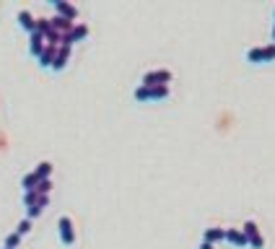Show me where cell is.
I'll return each mask as SVG.
<instances>
[{
	"instance_id": "cell-19",
	"label": "cell",
	"mask_w": 275,
	"mask_h": 249,
	"mask_svg": "<svg viewBox=\"0 0 275 249\" xmlns=\"http://www.w3.org/2000/svg\"><path fill=\"white\" fill-rule=\"evenodd\" d=\"M29 231H31V218H24L21 223L16 226V234H18V236H26Z\"/></svg>"
},
{
	"instance_id": "cell-20",
	"label": "cell",
	"mask_w": 275,
	"mask_h": 249,
	"mask_svg": "<svg viewBox=\"0 0 275 249\" xmlns=\"http://www.w3.org/2000/svg\"><path fill=\"white\" fill-rule=\"evenodd\" d=\"M18 244H21V236H18L16 231H13V234H8V236H5V249H16Z\"/></svg>"
},
{
	"instance_id": "cell-18",
	"label": "cell",
	"mask_w": 275,
	"mask_h": 249,
	"mask_svg": "<svg viewBox=\"0 0 275 249\" xmlns=\"http://www.w3.org/2000/svg\"><path fill=\"white\" fill-rule=\"evenodd\" d=\"M169 96V86H153L151 88V101H159V99H166Z\"/></svg>"
},
{
	"instance_id": "cell-22",
	"label": "cell",
	"mask_w": 275,
	"mask_h": 249,
	"mask_svg": "<svg viewBox=\"0 0 275 249\" xmlns=\"http://www.w3.org/2000/svg\"><path fill=\"white\" fill-rule=\"evenodd\" d=\"M275 60V42L265 44V62H273Z\"/></svg>"
},
{
	"instance_id": "cell-12",
	"label": "cell",
	"mask_w": 275,
	"mask_h": 249,
	"mask_svg": "<svg viewBox=\"0 0 275 249\" xmlns=\"http://www.w3.org/2000/svg\"><path fill=\"white\" fill-rule=\"evenodd\" d=\"M68 57H70V47H60V50H57V57H55V65H52V70H55V73H60L62 68H65Z\"/></svg>"
},
{
	"instance_id": "cell-3",
	"label": "cell",
	"mask_w": 275,
	"mask_h": 249,
	"mask_svg": "<svg viewBox=\"0 0 275 249\" xmlns=\"http://www.w3.org/2000/svg\"><path fill=\"white\" fill-rule=\"evenodd\" d=\"M242 231L247 234V239H249L252 249H265V239H262V234H260V228H257L254 221H247V223L242 226Z\"/></svg>"
},
{
	"instance_id": "cell-8",
	"label": "cell",
	"mask_w": 275,
	"mask_h": 249,
	"mask_svg": "<svg viewBox=\"0 0 275 249\" xmlns=\"http://www.w3.org/2000/svg\"><path fill=\"white\" fill-rule=\"evenodd\" d=\"M203 242H208V244L226 242V228H221V226H210V228H205V234H203Z\"/></svg>"
},
{
	"instance_id": "cell-5",
	"label": "cell",
	"mask_w": 275,
	"mask_h": 249,
	"mask_svg": "<svg viewBox=\"0 0 275 249\" xmlns=\"http://www.w3.org/2000/svg\"><path fill=\"white\" fill-rule=\"evenodd\" d=\"M52 5H55V11H57L62 18H68V21H76L78 18V8L65 3V0H52Z\"/></svg>"
},
{
	"instance_id": "cell-25",
	"label": "cell",
	"mask_w": 275,
	"mask_h": 249,
	"mask_svg": "<svg viewBox=\"0 0 275 249\" xmlns=\"http://www.w3.org/2000/svg\"><path fill=\"white\" fill-rule=\"evenodd\" d=\"M273 42H275V24H273Z\"/></svg>"
},
{
	"instance_id": "cell-23",
	"label": "cell",
	"mask_w": 275,
	"mask_h": 249,
	"mask_svg": "<svg viewBox=\"0 0 275 249\" xmlns=\"http://www.w3.org/2000/svg\"><path fill=\"white\" fill-rule=\"evenodd\" d=\"M50 190H52V182H50V179H42L39 187H36V192H39V195H47Z\"/></svg>"
},
{
	"instance_id": "cell-15",
	"label": "cell",
	"mask_w": 275,
	"mask_h": 249,
	"mask_svg": "<svg viewBox=\"0 0 275 249\" xmlns=\"http://www.w3.org/2000/svg\"><path fill=\"white\" fill-rule=\"evenodd\" d=\"M39 200H42V195L36 190H29V192H24V205L26 208H31V205H39Z\"/></svg>"
},
{
	"instance_id": "cell-6",
	"label": "cell",
	"mask_w": 275,
	"mask_h": 249,
	"mask_svg": "<svg viewBox=\"0 0 275 249\" xmlns=\"http://www.w3.org/2000/svg\"><path fill=\"white\" fill-rule=\"evenodd\" d=\"M44 50H47V47H44V34L34 31L31 39H29V52H31V57H42Z\"/></svg>"
},
{
	"instance_id": "cell-2",
	"label": "cell",
	"mask_w": 275,
	"mask_h": 249,
	"mask_svg": "<svg viewBox=\"0 0 275 249\" xmlns=\"http://www.w3.org/2000/svg\"><path fill=\"white\" fill-rule=\"evenodd\" d=\"M57 228H60V242L65 247H73L76 244V228H73V221L68 216H62L57 221Z\"/></svg>"
},
{
	"instance_id": "cell-13",
	"label": "cell",
	"mask_w": 275,
	"mask_h": 249,
	"mask_svg": "<svg viewBox=\"0 0 275 249\" xmlns=\"http://www.w3.org/2000/svg\"><path fill=\"white\" fill-rule=\"evenodd\" d=\"M73 26H76V24H73V21H68V18H62V16H55V18H52V29H55V31H62V34H68V31L73 29Z\"/></svg>"
},
{
	"instance_id": "cell-11",
	"label": "cell",
	"mask_w": 275,
	"mask_h": 249,
	"mask_svg": "<svg viewBox=\"0 0 275 249\" xmlns=\"http://www.w3.org/2000/svg\"><path fill=\"white\" fill-rule=\"evenodd\" d=\"M247 62H252V65H262V62H265V47L247 50Z\"/></svg>"
},
{
	"instance_id": "cell-24",
	"label": "cell",
	"mask_w": 275,
	"mask_h": 249,
	"mask_svg": "<svg viewBox=\"0 0 275 249\" xmlns=\"http://www.w3.org/2000/svg\"><path fill=\"white\" fill-rule=\"evenodd\" d=\"M197 249H213V244H208V242H203V244H200Z\"/></svg>"
},
{
	"instance_id": "cell-14",
	"label": "cell",
	"mask_w": 275,
	"mask_h": 249,
	"mask_svg": "<svg viewBox=\"0 0 275 249\" xmlns=\"http://www.w3.org/2000/svg\"><path fill=\"white\" fill-rule=\"evenodd\" d=\"M39 177H36V171H29V174H26V177L21 179V187H24V192H29V190H36V187H39Z\"/></svg>"
},
{
	"instance_id": "cell-16",
	"label": "cell",
	"mask_w": 275,
	"mask_h": 249,
	"mask_svg": "<svg viewBox=\"0 0 275 249\" xmlns=\"http://www.w3.org/2000/svg\"><path fill=\"white\" fill-rule=\"evenodd\" d=\"M34 171H36V177H39V179H50V174H52V164H50V161H42Z\"/></svg>"
},
{
	"instance_id": "cell-4",
	"label": "cell",
	"mask_w": 275,
	"mask_h": 249,
	"mask_svg": "<svg viewBox=\"0 0 275 249\" xmlns=\"http://www.w3.org/2000/svg\"><path fill=\"white\" fill-rule=\"evenodd\" d=\"M86 36H88V26L86 24H76L68 34H62V47H73L76 42L86 39Z\"/></svg>"
},
{
	"instance_id": "cell-1",
	"label": "cell",
	"mask_w": 275,
	"mask_h": 249,
	"mask_svg": "<svg viewBox=\"0 0 275 249\" xmlns=\"http://www.w3.org/2000/svg\"><path fill=\"white\" fill-rule=\"evenodd\" d=\"M171 83V70H151V73H145V76L140 78V86H169Z\"/></svg>"
},
{
	"instance_id": "cell-26",
	"label": "cell",
	"mask_w": 275,
	"mask_h": 249,
	"mask_svg": "<svg viewBox=\"0 0 275 249\" xmlns=\"http://www.w3.org/2000/svg\"><path fill=\"white\" fill-rule=\"evenodd\" d=\"M273 13H275V11H273Z\"/></svg>"
},
{
	"instance_id": "cell-7",
	"label": "cell",
	"mask_w": 275,
	"mask_h": 249,
	"mask_svg": "<svg viewBox=\"0 0 275 249\" xmlns=\"http://www.w3.org/2000/svg\"><path fill=\"white\" fill-rule=\"evenodd\" d=\"M226 242H231L234 247H249V239L242 228H226Z\"/></svg>"
},
{
	"instance_id": "cell-9",
	"label": "cell",
	"mask_w": 275,
	"mask_h": 249,
	"mask_svg": "<svg viewBox=\"0 0 275 249\" xmlns=\"http://www.w3.org/2000/svg\"><path fill=\"white\" fill-rule=\"evenodd\" d=\"M18 24H21V29H26L29 34L36 31V21H34V16L26 11V8H24V11H18Z\"/></svg>"
},
{
	"instance_id": "cell-21",
	"label": "cell",
	"mask_w": 275,
	"mask_h": 249,
	"mask_svg": "<svg viewBox=\"0 0 275 249\" xmlns=\"http://www.w3.org/2000/svg\"><path fill=\"white\" fill-rule=\"evenodd\" d=\"M42 210H44L42 205H31V208H26V218H31V221H34V218H39V216H42Z\"/></svg>"
},
{
	"instance_id": "cell-17",
	"label": "cell",
	"mask_w": 275,
	"mask_h": 249,
	"mask_svg": "<svg viewBox=\"0 0 275 249\" xmlns=\"http://www.w3.org/2000/svg\"><path fill=\"white\" fill-rule=\"evenodd\" d=\"M133 96H135V101H151V88L148 86H138L133 91Z\"/></svg>"
},
{
	"instance_id": "cell-10",
	"label": "cell",
	"mask_w": 275,
	"mask_h": 249,
	"mask_svg": "<svg viewBox=\"0 0 275 249\" xmlns=\"http://www.w3.org/2000/svg\"><path fill=\"white\" fill-rule=\"evenodd\" d=\"M57 50H60V47L47 44V50H44V55L39 57V65H42V68H52V65H55V57H57Z\"/></svg>"
}]
</instances>
